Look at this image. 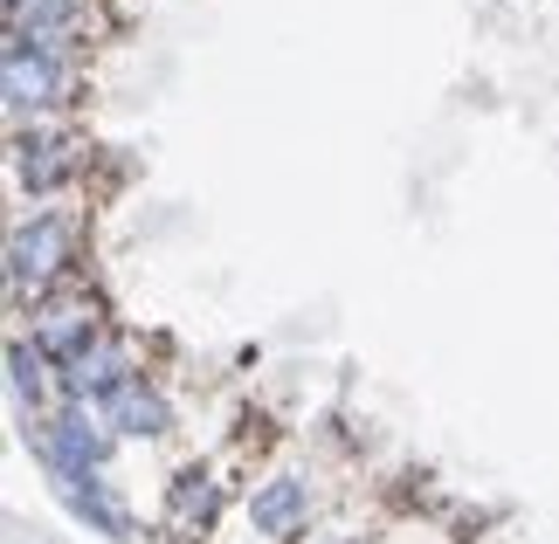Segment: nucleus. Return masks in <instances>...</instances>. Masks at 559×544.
<instances>
[{"label":"nucleus","instance_id":"1","mask_svg":"<svg viewBox=\"0 0 559 544\" xmlns=\"http://www.w3.org/2000/svg\"><path fill=\"white\" fill-rule=\"evenodd\" d=\"M70 255H76V228L62 221V214H35L8 242V282L14 290H41V282H56L70 269Z\"/></svg>","mask_w":559,"mask_h":544},{"label":"nucleus","instance_id":"2","mask_svg":"<svg viewBox=\"0 0 559 544\" xmlns=\"http://www.w3.org/2000/svg\"><path fill=\"white\" fill-rule=\"evenodd\" d=\"M62 90V70H56V56H41L28 49L21 35H8V111H41V104H56Z\"/></svg>","mask_w":559,"mask_h":544},{"label":"nucleus","instance_id":"3","mask_svg":"<svg viewBox=\"0 0 559 544\" xmlns=\"http://www.w3.org/2000/svg\"><path fill=\"white\" fill-rule=\"evenodd\" d=\"M124 379H139V373H132V359H124V344H118V338H97L76 365H62V386H70V400H76V407H83V400H111Z\"/></svg>","mask_w":559,"mask_h":544},{"label":"nucleus","instance_id":"4","mask_svg":"<svg viewBox=\"0 0 559 544\" xmlns=\"http://www.w3.org/2000/svg\"><path fill=\"white\" fill-rule=\"evenodd\" d=\"M56 483H62V504H70L76 517H83V524H91V531H104V537H132V517H124V504H118V496H111V483H104V475L91 469V475H56Z\"/></svg>","mask_w":559,"mask_h":544},{"label":"nucleus","instance_id":"5","mask_svg":"<svg viewBox=\"0 0 559 544\" xmlns=\"http://www.w3.org/2000/svg\"><path fill=\"white\" fill-rule=\"evenodd\" d=\"M305 510H311V489L297 483V475H276V483H263V489L249 496V524L263 531V537L305 531Z\"/></svg>","mask_w":559,"mask_h":544},{"label":"nucleus","instance_id":"6","mask_svg":"<svg viewBox=\"0 0 559 544\" xmlns=\"http://www.w3.org/2000/svg\"><path fill=\"white\" fill-rule=\"evenodd\" d=\"M91 344H97L91 311H76V303H56V311H41V324H35V352H41V359L76 365L83 352H91Z\"/></svg>","mask_w":559,"mask_h":544},{"label":"nucleus","instance_id":"7","mask_svg":"<svg viewBox=\"0 0 559 544\" xmlns=\"http://www.w3.org/2000/svg\"><path fill=\"white\" fill-rule=\"evenodd\" d=\"M104 407H111V427H124V434H145V442L174 427V407H166V394H159L153 379H124V386H118V394L104 400Z\"/></svg>","mask_w":559,"mask_h":544},{"label":"nucleus","instance_id":"8","mask_svg":"<svg viewBox=\"0 0 559 544\" xmlns=\"http://www.w3.org/2000/svg\"><path fill=\"white\" fill-rule=\"evenodd\" d=\"M62 152H70V145L28 138V145H21V186H28V193H56L62 172H70V159H62Z\"/></svg>","mask_w":559,"mask_h":544},{"label":"nucleus","instance_id":"9","mask_svg":"<svg viewBox=\"0 0 559 544\" xmlns=\"http://www.w3.org/2000/svg\"><path fill=\"white\" fill-rule=\"evenodd\" d=\"M214 504H222V496H214V483H207L201 469H187V475H180V489H174V517H180V524H193V531H207Z\"/></svg>","mask_w":559,"mask_h":544},{"label":"nucleus","instance_id":"10","mask_svg":"<svg viewBox=\"0 0 559 544\" xmlns=\"http://www.w3.org/2000/svg\"><path fill=\"white\" fill-rule=\"evenodd\" d=\"M8 373H14V394L28 407H41V386H49V379H41V352H35V344H8Z\"/></svg>","mask_w":559,"mask_h":544}]
</instances>
